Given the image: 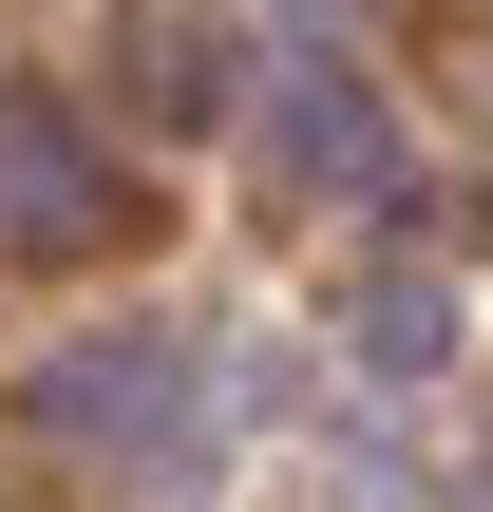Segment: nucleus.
Listing matches in <instances>:
<instances>
[{
  "label": "nucleus",
  "instance_id": "obj_2",
  "mask_svg": "<svg viewBox=\"0 0 493 512\" xmlns=\"http://www.w3.org/2000/svg\"><path fill=\"white\" fill-rule=\"evenodd\" d=\"M38 418H57V437H114V456H171L190 380H171V342H95V361H57V380H38Z\"/></svg>",
  "mask_w": 493,
  "mask_h": 512
},
{
  "label": "nucleus",
  "instance_id": "obj_1",
  "mask_svg": "<svg viewBox=\"0 0 493 512\" xmlns=\"http://www.w3.org/2000/svg\"><path fill=\"white\" fill-rule=\"evenodd\" d=\"M247 114H266V152H285L304 190H380V95H361L342 57H285Z\"/></svg>",
  "mask_w": 493,
  "mask_h": 512
},
{
  "label": "nucleus",
  "instance_id": "obj_3",
  "mask_svg": "<svg viewBox=\"0 0 493 512\" xmlns=\"http://www.w3.org/2000/svg\"><path fill=\"white\" fill-rule=\"evenodd\" d=\"M437 342H456L437 285H380V304H361V361H380V380H437Z\"/></svg>",
  "mask_w": 493,
  "mask_h": 512
}]
</instances>
